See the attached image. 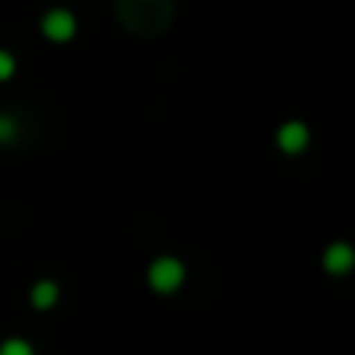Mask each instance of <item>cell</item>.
<instances>
[{
    "label": "cell",
    "instance_id": "2",
    "mask_svg": "<svg viewBox=\"0 0 355 355\" xmlns=\"http://www.w3.org/2000/svg\"><path fill=\"white\" fill-rule=\"evenodd\" d=\"M184 262H178L175 256H159L150 262L147 268V284L156 290V293H175L184 284Z\"/></svg>",
    "mask_w": 355,
    "mask_h": 355
},
{
    "label": "cell",
    "instance_id": "7",
    "mask_svg": "<svg viewBox=\"0 0 355 355\" xmlns=\"http://www.w3.org/2000/svg\"><path fill=\"white\" fill-rule=\"evenodd\" d=\"M0 355H35V349H31V343L12 337V340H3V343H0Z\"/></svg>",
    "mask_w": 355,
    "mask_h": 355
},
{
    "label": "cell",
    "instance_id": "3",
    "mask_svg": "<svg viewBox=\"0 0 355 355\" xmlns=\"http://www.w3.org/2000/svg\"><path fill=\"white\" fill-rule=\"evenodd\" d=\"M41 31L47 41L53 44H66L75 37V31H78V22H75V16L69 10H62V6H56V10H50L47 16L41 19Z\"/></svg>",
    "mask_w": 355,
    "mask_h": 355
},
{
    "label": "cell",
    "instance_id": "4",
    "mask_svg": "<svg viewBox=\"0 0 355 355\" xmlns=\"http://www.w3.org/2000/svg\"><path fill=\"white\" fill-rule=\"evenodd\" d=\"M277 147H281V153L287 156H300L302 150L309 147V128L302 122H284L281 128H277Z\"/></svg>",
    "mask_w": 355,
    "mask_h": 355
},
{
    "label": "cell",
    "instance_id": "9",
    "mask_svg": "<svg viewBox=\"0 0 355 355\" xmlns=\"http://www.w3.org/2000/svg\"><path fill=\"white\" fill-rule=\"evenodd\" d=\"M16 75V56L10 50H0V81H10Z\"/></svg>",
    "mask_w": 355,
    "mask_h": 355
},
{
    "label": "cell",
    "instance_id": "8",
    "mask_svg": "<svg viewBox=\"0 0 355 355\" xmlns=\"http://www.w3.org/2000/svg\"><path fill=\"white\" fill-rule=\"evenodd\" d=\"M16 135H19V125H16V119H12V116H6V112H0V144H10V141H16Z\"/></svg>",
    "mask_w": 355,
    "mask_h": 355
},
{
    "label": "cell",
    "instance_id": "1",
    "mask_svg": "<svg viewBox=\"0 0 355 355\" xmlns=\"http://www.w3.org/2000/svg\"><path fill=\"white\" fill-rule=\"evenodd\" d=\"M178 0H116V19L128 35L159 37L175 25Z\"/></svg>",
    "mask_w": 355,
    "mask_h": 355
},
{
    "label": "cell",
    "instance_id": "6",
    "mask_svg": "<svg viewBox=\"0 0 355 355\" xmlns=\"http://www.w3.org/2000/svg\"><path fill=\"white\" fill-rule=\"evenodd\" d=\"M28 300L37 312H47V309H53L56 302H60V287H56V281H47V277H44V281H37L35 287H31Z\"/></svg>",
    "mask_w": 355,
    "mask_h": 355
},
{
    "label": "cell",
    "instance_id": "5",
    "mask_svg": "<svg viewBox=\"0 0 355 355\" xmlns=\"http://www.w3.org/2000/svg\"><path fill=\"white\" fill-rule=\"evenodd\" d=\"M352 262H355V252L346 243H331L324 250V271L327 275H334V277L349 275Z\"/></svg>",
    "mask_w": 355,
    "mask_h": 355
}]
</instances>
